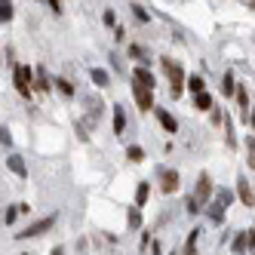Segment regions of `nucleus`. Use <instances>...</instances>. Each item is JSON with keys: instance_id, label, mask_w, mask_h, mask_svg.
<instances>
[{"instance_id": "obj_1", "label": "nucleus", "mask_w": 255, "mask_h": 255, "mask_svg": "<svg viewBox=\"0 0 255 255\" xmlns=\"http://www.w3.org/2000/svg\"><path fill=\"white\" fill-rule=\"evenodd\" d=\"M163 68H166V74H169V80H172V96L178 99V93L185 89V71H181L175 62H169V59H163Z\"/></svg>"}, {"instance_id": "obj_2", "label": "nucleus", "mask_w": 255, "mask_h": 255, "mask_svg": "<svg viewBox=\"0 0 255 255\" xmlns=\"http://www.w3.org/2000/svg\"><path fill=\"white\" fill-rule=\"evenodd\" d=\"M15 89H19L22 96H31V68L15 65Z\"/></svg>"}, {"instance_id": "obj_3", "label": "nucleus", "mask_w": 255, "mask_h": 255, "mask_svg": "<svg viewBox=\"0 0 255 255\" xmlns=\"http://www.w3.org/2000/svg\"><path fill=\"white\" fill-rule=\"evenodd\" d=\"M52 222H56V218H40V222H34V225H28V231H19V234H15V237H19V240H25V237H40L43 231H49L52 228Z\"/></svg>"}, {"instance_id": "obj_4", "label": "nucleus", "mask_w": 255, "mask_h": 255, "mask_svg": "<svg viewBox=\"0 0 255 255\" xmlns=\"http://www.w3.org/2000/svg\"><path fill=\"white\" fill-rule=\"evenodd\" d=\"M135 102H138V108H154V89H148V86H138L135 83Z\"/></svg>"}, {"instance_id": "obj_5", "label": "nucleus", "mask_w": 255, "mask_h": 255, "mask_svg": "<svg viewBox=\"0 0 255 255\" xmlns=\"http://www.w3.org/2000/svg\"><path fill=\"white\" fill-rule=\"evenodd\" d=\"M157 120L163 123V129H166V132H175V129H178V123H175V117H172L169 111H163V108H160V111H157Z\"/></svg>"}, {"instance_id": "obj_6", "label": "nucleus", "mask_w": 255, "mask_h": 255, "mask_svg": "<svg viewBox=\"0 0 255 255\" xmlns=\"http://www.w3.org/2000/svg\"><path fill=\"white\" fill-rule=\"evenodd\" d=\"M135 83L138 86H148V89H154V74L148 68H135Z\"/></svg>"}, {"instance_id": "obj_7", "label": "nucleus", "mask_w": 255, "mask_h": 255, "mask_svg": "<svg viewBox=\"0 0 255 255\" xmlns=\"http://www.w3.org/2000/svg\"><path fill=\"white\" fill-rule=\"evenodd\" d=\"M185 86L191 89V93H194V96H197V93H206V83H203V77H200V74H191Z\"/></svg>"}, {"instance_id": "obj_8", "label": "nucleus", "mask_w": 255, "mask_h": 255, "mask_svg": "<svg viewBox=\"0 0 255 255\" xmlns=\"http://www.w3.org/2000/svg\"><path fill=\"white\" fill-rule=\"evenodd\" d=\"M212 194V181H209V175H200V185H197V197L200 200H206Z\"/></svg>"}, {"instance_id": "obj_9", "label": "nucleus", "mask_w": 255, "mask_h": 255, "mask_svg": "<svg viewBox=\"0 0 255 255\" xmlns=\"http://www.w3.org/2000/svg\"><path fill=\"white\" fill-rule=\"evenodd\" d=\"M148 194H151L148 181H141V185H138V191H135V206H144V203H148Z\"/></svg>"}, {"instance_id": "obj_10", "label": "nucleus", "mask_w": 255, "mask_h": 255, "mask_svg": "<svg viewBox=\"0 0 255 255\" xmlns=\"http://www.w3.org/2000/svg\"><path fill=\"white\" fill-rule=\"evenodd\" d=\"M9 169H12L15 175H22V178L28 175V169H25V160H22V157H9Z\"/></svg>"}, {"instance_id": "obj_11", "label": "nucleus", "mask_w": 255, "mask_h": 255, "mask_svg": "<svg viewBox=\"0 0 255 255\" xmlns=\"http://www.w3.org/2000/svg\"><path fill=\"white\" fill-rule=\"evenodd\" d=\"M175 188H178V175H175V172H163V191L169 194V191H175Z\"/></svg>"}, {"instance_id": "obj_12", "label": "nucleus", "mask_w": 255, "mask_h": 255, "mask_svg": "<svg viewBox=\"0 0 255 255\" xmlns=\"http://www.w3.org/2000/svg\"><path fill=\"white\" fill-rule=\"evenodd\" d=\"M194 105L200 108V111H209V108H212V96H209V93H197Z\"/></svg>"}, {"instance_id": "obj_13", "label": "nucleus", "mask_w": 255, "mask_h": 255, "mask_svg": "<svg viewBox=\"0 0 255 255\" xmlns=\"http://www.w3.org/2000/svg\"><path fill=\"white\" fill-rule=\"evenodd\" d=\"M126 129V117H123V108H114V132Z\"/></svg>"}, {"instance_id": "obj_14", "label": "nucleus", "mask_w": 255, "mask_h": 255, "mask_svg": "<svg viewBox=\"0 0 255 255\" xmlns=\"http://www.w3.org/2000/svg\"><path fill=\"white\" fill-rule=\"evenodd\" d=\"M89 77H93L99 86H105V83H108V71H102V68H93V71H89Z\"/></svg>"}, {"instance_id": "obj_15", "label": "nucleus", "mask_w": 255, "mask_h": 255, "mask_svg": "<svg viewBox=\"0 0 255 255\" xmlns=\"http://www.w3.org/2000/svg\"><path fill=\"white\" fill-rule=\"evenodd\" d=\"M240 197H243L246 206H252V188H249V181H240Z\"/></svg>"}, {"instance_id": "obj_16", "label": "nucleus", "mask_w": 255, "mask_h": 255, "mask_svg": "<svg viewBox=\"0 0 255 255\" xmlns=\"http://www.w3.org/2000/svg\"><path fill=\"white\" fill-rule=\"evenodd\" d=\"M126 157H129L132 163H141V160H144V151L138 148V144H132V148H129V151H126Z\"/></svg>"}, {"instance_id": "obj_17", "label": "nucleus", "mask_w": 255, "mask_h": 255, "mask_svg": "<svg viewBox=\"0 0 255 255\" xmlns=\"http://www.w3.org/2000/svg\"><path fill=\"white\" fill-rule=\"evenodd\" d=\"M197 237H200V231H191V237H188V252L185 255H197Z\"/></svg>"}, {"instance_id": "obj_18", "label": "nucleus", "mask_w": 255, "mask_h": 255, "mask_svg": "<svg viewBox=\"0 0 255 255\" xmlns=\"http://www.w3.org/2000/svg\"><path fill=\"white\" fill-rule=\"evenodd\" d=\"M9 19H12V6L3 0V3H0V22H9Z\"/></svg>"}, {"instance_id": "obj_19", "label": "nucleus", "mask_w": 255, "mask_h": 255, "mask_svg": "<svg viewBox=\"0 0 255 255\" xmlns=\"http://www.w3.org/2000/svg\"><path fill=\"white\" fill-rule=\"evenodd\" d=\"M246 243H249V234H240V237L234 240V252H243V249H246Z\"/></svg>"}, {"instance_id": "obj_20", "label": "nucleus", "mask_w": 255, "mask_h": 255, "mask_svg": "<svg viewBox=\"0 0 255 255\" xmlns=\"http://www.w3.org/2000/svg\"><path fill=\"white\" fill-rule=\"evenodd\" d=\"M56 86H59V93H62V96H74V86H71L68 80H56Z\"/></svg>"}, {"instance_id": "obj_21", "label": "nucleus", "mask_w": 255, "mask_h": 255, "mask_svg": "<svg viewBox=\"0 0 255 255\" xmlns=\"http://www.w3.org/2000/svg\"><path fill=\"white\" fill-rule=\"evenodd\" d=\"M222 93H225V96L234 93V77H231V74H225V80H222Z\"/></svg>"}, {"instance_id": "obj_22", "label": "nucleus", "mask_w": 255, "mask_h": 255, "mask_svg": "<svg viewBox=\"0 0 255 255\" xmlns=\"http://www.w3.org/2000/svg\"><path fill=\"white\" fill-rule=\"evenodd\" d=\"M132 9H135V15H138V19H141V22H148V12H144L141 6H132Z\"/></svg>"}, {"instance_id": "obj_23", "label": "nucleus", "mask_w": 255, "mask_h": 255, "mask_svg": "<svg viewBox=\"0 0 255 255\" xmlns=\"http://www.w3.org/2000/svg\"><path fill=\"white\" fill-rule=\"evenodd\" d=\"M138 222H141V218H138V212H135V209H132V212H129V225H132V228H135V225H138Z\"/></svg>"}, {"instance_id": "obj_24", "label": "nucleus", "mask_w": 255, "mask_h": 255, "mask_svg": "<svg viewBox=\"0 0 255 255\" xmlns=\"http://www.w3.org/2000/svg\"><path fill=\"white\" fill-rule=\"evenodd\" d=\"M0 141H6V144H9V141H12V138H9V132H6V129H0Z\"/></svg>"}, {"instance_id": "obj_25", "label": "nucleus", "mask_w": 255, "mask_h": 255, "mask_svg": "<svg viewBox=\"0 0 255 255\" xmlns=\"http://www.w3.org/2000/svg\"><path fill=\"white\" fill-rule=\"evenodd\" d=\"M52 255H65V249H56V252H52Z\"/></svg>"}, {"instance_id": "obj_26", "label": "nucleus", "mask_w": 255, "mask_h": 255, "mask_svg": "<svg viewBox=\"0 0 255 255\" xmlns=\"http://www.w3.org/2000/svg\"><path fill=\"white\" fill-rule=\"evenodd\" d=\"M0 3H3V0H0Z\"/></svg>"}, {"instance_id": "obj_27", "label": "nucleus", "mask_w": 255, "mask_h": 255, "mask_svg": "<svg viewBox=\"0 0 255 255\" xmlns=\"http://www.w3.org/2000/svg\"><path fill=\"white\" fill-rule=\"evenodd\" d=\"M0 62H3V59H0Z\"/></svg>"}]
</instances>
